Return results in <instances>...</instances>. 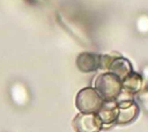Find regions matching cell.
Segmentation results:
<instances>
[{"label": "cell", "mask_w": 148, "mask_h": 132, "mask_svg": "<svg viewBox=\"0 0 148 132\" xmlns=\"http://www.w3.org/2000/svg\"><path fill=\"white\" fill-rule=\"evenodd\" d=\"M121 85L124 87V89H126L127 91H138L141 89L142 86V79L138 73H131L126 79H124L121 81Z\"/></svg>", "instance_id": "8"}, {"label": "cell", "mask_w": 148, "mask_h": 132, "mask_svg": "<svg viewBox=\"0 0 148 132\" xmlns=\"http://www.w3.org/2000/svg\"><path fill=\"white\" fill-rule=\"evenodd\" d=\"M118 107L114 101H104L103 105L101 109L97 111V116L101 119L102 124H110L114 120H117V115H118Z\"/></svg>", "instance_id": "5"}, {"label": "cell", "mask_w": 148, "mask_h": 132, "mask_svg": "<svg viewBox=\"0 0 148 132\" xmlns=\"http://www.w3.org/2000/svg\"><path fill=\"white\" fill-rule=\"evenodd\" d=\"M76 132H99L102 122L96 113H79L73 120Z\"/></svg>", "instance_id": "3"}, {"label": "cell", "mask_w": 148, "mask_h": 132, "mask_svg": "<svg viewBox=\"0 0 148 132\" xmlns=\"http://www.w3.org/2000/svg\"><path fill=\"white\" fill-rule=\"evenodd\" d=\"M138 115V107L133 103L126 105V107H120L118 109V115H117V122L120 124H126L133 120Z\"/></svg>", "instance_id": "7"}, {"label": "cell", "mask_w": 148, "mask_h": 132, "mask_svg": "<svg viewBox=\"0 0 148 132\" xmlns=\"http://www.w3.org/2000/svg\"><path fill=\"white\" fill-rule=\"evenodd\" d=\"M76 65L79 69L84 73L94 72L101 66V56L91 52L80 53L76 58Z\"/></svg>", "instance_id": "4"}, {"label": "cell", "mask_w": 148, "mask_h": 132, "mask_svg": "<svg viewBox=\"0 0 148 132\" xmlns=\"http://www.w3.org/2000/svg\"><path fill=\"white\" fill-rule=\"evenodd\" d=\"M109 69H110V73L118 76L121 81L132 73V66L130 61L125 58H113Z\"/></svg>", "instance_id": "6"}, {"label": "cell", "mask_w": 148, "mask_h": 132, "mask_svg": "<svg viewBox=\"0 0 148 132\" xmlns=\"http://www.w3.org/2000/svg\"><path fill=\"white\" fill-rule=\"evenodd\" d=\"M95 89L104 101H113L123 89L121 80L112 73H103L95 81Z\"/></svg>", "instance_id": "1"}, {"label": "cell", "mask_w": 148, "mask_h": 132, "mask_svg": "<svg viewBox=\"0 0 148 132\" xmlns=\"http://www.w3.org/2000/svg\"><path fill=\"white\" fill-rule=\"evenodd\" d=\"M75 103L77 109L83 113H97L103 105L104 100L95 88L87 87L77 93Z\"/></svg>", "instance_id": "2"}]
</instances>
